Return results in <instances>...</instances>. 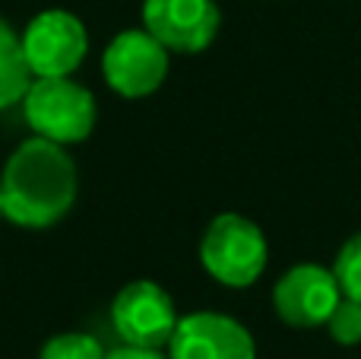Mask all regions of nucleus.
Listing matches in <instances>:
<instances>
[{"mask_svg":"<svg viewBox=\"0 0 361 359\" xmlns=\"http://www.w3.org/2000/svg\"><path fill=\"white\" fill-rule=\"evenodd\" d=\"M222 13L216 0H143V29L171 54H200L219 35Z\"/></svg>","mask_w":361,"mask_h":359,"instance_id":"8","label":"nucleus"},{"mask_svg":"<svg viewBox=\"0 0 361 359\" xmlns=\"http://www.w3.org/2000/svg\"><path fill=\"white\" fill-rule=\"evenodd\" d=\"M0 220H6V207H4V184H0Z\"/></svg>","mask_w":361,"mask_h":359,"instance_id":"15","label":"nucleus"},{"mask_svg":"<svg viewBox=\"0 0 361 359\" xmlns=\"http://www.w3.org/2000/svg\"><path fill=\"white\" fill-rule=\"evenodd\" d=\"M105 347L95 341L92 334H82V331H67V334L51 337L42 347L38 359H105Z\"/></svg>","mask_w":361,"mask_h":359,"instance_id":"12","label":"nucleus"},{"mask_svg":"<svg viewBox=\"0 0 361 359\" xmlns=\"http://www.w3.org/2000/svg\"><path fill=\"white\" fill-rule=\"evenodd\" d=\"M23 51L32 76H73L86 61L89 32L67 10H44L23 29Z\"/></svg>","mask_w":361,"mask_h":359,"instance_id":"6","label":"nucleus"},{"mask_svg":"<svg viewBox=\"0 0 361 359\" xmlns=\"http://www.w3.org/2000/svg\"><path fill=\"white\" fill-rule=\"evenodd\" d=\"M171 51L159 42L156 35L140 25V29H124L108 42L102 54V73L105 83L124 99H143L152 95L169 76Z\"/></svg>","mask_w":361,"mask_h":359,"instance_id":"4","label":"nucleus"},{"mask_svg":"<svg viewBox=\"0 0 361 359\" xmlns=\"http://www.w3.org/2000/svg\"><path fill=\"white\" fill-rule=\"evenodd\" d=\"M333 273H336V280H339L343 296L361 302V229L352 233L349 239L339 245L336 258H333Z\"/></svg>","mask_w":361,"mask_h":359,"instance_id":"11","label":"nucleus"},{"mask_svg":"<svg viewBox=\"0 0 361 359\" xmlns=\"http://www.w3.org/2000/svg\"><path fill=\"white\" fill-rule=\"evenodd\" d=\"M269 245L263 229L241 213H219L200 239V264L216 283L247 290L263 277Z\"/></svg>","mask_w":361,"mask_h":359,"instance_id":"2","label":"nucleus"},{"mask_svg":"<svg viewBox=\"0 0 361 359\" xmlns=\"http://www.w3.org/2000/svg\"><path fill=\"white\" fill-rule=\"evenodd\" d=\"M105 359H169V356H162V350H146V347H118V350H111Z\"/></svg>","mask_w":361,"mask_h":359,"instance_id":"14","label":"nucleus"},{"mask_svg":"<svg viewBox=\"0 0 361 359\" xmlns=\"http://www.w3.org/2000/svg\"><path fill=\"white\" fill-rule=\"evenodd\" d=\"M6 220L23 229H48L73 210L80 175L67 146L44 137H29L6 159L4 175Z\"/></svg>","mask_w":361,"mask_h":359,"instance_id":"1","label":"nucleus"},{"mask_svg":"<svg viewBox=\"0 0 361 359\" xmlns=\"http://www.w3.org/2000/svg\"><path fill=\"white\" fill-rule=\"evenodd\" d=\"M169 359H257V343L238 318L222 312H190L169 341Z\"/></svg>","mask_w":361,"mask_h":359,"instance_id":"9","label":"nucleus"},{"mask_svg":"<svg viewBox=\"0 0 361 359\" xmlns=\"http://www.w3.org/2000/svg\"><path fill=\"white\" fill-rule=\"evenodd\" d=\"M330 331V341L339 347H358L361 343V302L358 299L343 296L339 305L333 309V315L324 324Z\"/></svg>","mask_w":361,"mask_h":359,"instance_id":"13","label":"nucleus"},{"mask_svg":"<svg viewBox=\"0 0 361 359\" xmlns=\"http://www.w3.org/2000/svg\"><path fill=\"white\" fill-rule=\"evenodd\" d=\"M32 70L23 51V35L0 16V112L19 105L32 86Z\"/></svg>","mask_w":361,"mask_h":359,"instance_id":"10","label":"nucleus"},{"mask_svg":"<svg viewBox=\"0 0 361 359\" xmlns=\"http://www.w3.org/2000/svg\"><path fill=\"white\" fill-rule=\"evenodd\" d=\"M23 114L35 137L70 146L92 134L99 105L95 95L70 76H38L23 95Z\"/></svg>","mask_w":361,"mask_h":359,"instance_id":"3","label":"nucleus"},{"mask_svg":"<svg viewBox=\"0 0 361 359\" xmlns=\"http://www.w3.org/2000/svg\"><path fill=\"white\" fill-rule=\"evenodd\" d=\"M178 322L180 315L175 299L156 280H133L111 302L114 334L127 347H146V350L169 347Z\"/></svg>","mask_w":361,"mask_h":359,"instance_id":"5","label":"nucleus"},{"mask_svg":"<svg viewBox=\"0 0 361 359\" xmlns=\"http://www.w3.org/2000/svg\"><path fill=\"white\" fill-rule=\"evenodd\" d=\"M343 299L339 280L333 267L320 264H295L276 280L273 309L282 324L288 328H320Z\"/></svg>","mask_w":361,"mask_h":359,"instance_id":"7","label":"nucleus"}]
</instances>
